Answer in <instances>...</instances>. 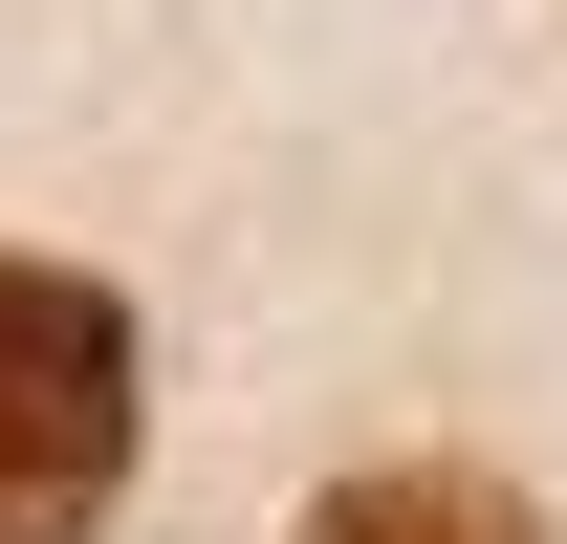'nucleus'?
<instances>
[{"instance_id": "obj_1", "label": "nucleus", "mask_w": 567, "mask_h": 544, "mask_svg": "<svg viewBox=\"0 0 567 544\" xmlns=\"http://www.w3.org/2000/svg\"><path fill=\"white\" fill-rule=\"evenodd\" d=\"M132 305L87 262H0V544H87L110 501H132Z\"/></svg>"}, {"instance_id": "obj_2", "label": "nucleus", "mask_w": 567, "mask_h": 544, "mask_svg": "<svg viewBox=\"0 0 567 544\" xmlns=\"http://www.w3.org/2000/svg\"><path fill=\"white\" fill-rule=\"evenodd\" d=\"M284 544H546V523H524L481 458H371V479H328Z\"/></svg>"}]
</instances>
